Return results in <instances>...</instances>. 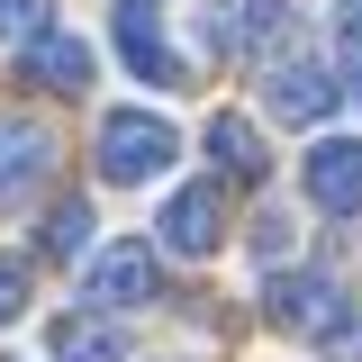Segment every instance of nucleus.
Listing matches in <instances>:
<instances>
[{"label":"nucleus","instance_id":"obj_1","mask_svg":"<svg viewBox=\"0 0 362 362\" xmlns=\"http://www.w3.org/2000/svg\"><path fill=\"white\" fill-rule=\"evenodd\" d=\"M181 163V127L154 109H109L100 118V181H154Z\"/></svg>","mask_w":362,"mask_h":362},{"label":"nucleus","instance_id":"obj_2","mask_svg":"<svg viewBox=\"0 0 362 362\" xmlns=\"http://www.w3.org/2000/svg\"><path fill=\"white\" fill-rule=\"evenodd\" d=\"M263 299H272V317H281L290 335H317L326 354H354V344H362V335H354V308H344V290H335L326 272H281Z\"/></svg>","mask_w":362,"mask_h":362},{"label":"nucleus","instance_id":"obj_3","mask_svg":"<svg viewBox=\"0 0 362 362\" xmlns=\"http://www.w3.org/2000/svg\"><path fill=\"white\" fill-rule=\"evenodd\" d=\"M82 299H90V317L154 308V299H163V263H154V245H109V254H90Z\"/></svg>","mask_w":362,"mask_h":362},{"label":"nucleus","instance_id":"obj_4","mask_svg":"<svg viewBox=\"0 0 362 362\" xmlns=\"http://www.w3.org/2000/svg\"><path fill=\"white\" fill-rule=\"evenodd\" d=\"M299 181L326 218H362V136H317L299 154Z\"/></svg>","mask_w":362,"mask_h":362},{"label":"nucleus","instance_id":"obj_5","mask_svg":"<svg viewBox=\"0 0 362 362\" xmlns=\"http://www.w3.org/2000/svg\"><path fill=\"white\" fill-rule=\"evenodd\" d=\"M163 254H218V235H226V199H218V181H181L173 199H163Z\"/></svg>","mask_w":362,"mask_h":362},{"label":"nucleus","instance_id":"obj_6","mask_svg":"<svg viewBox=\"0 0 362 362\" xmlns=\"http://www.w3.org/2000/svg\"><path fill=\"white\" fill-rule=\"evenodd\" d=\"M45 173H54V136H45V118H18V109H9V118H0V209L28 199Z\"/></svg>","mask_w":362,"mask_h":362},{"label":"nucleus","instance_id":"obj_7","mask_svg":"<svg viewBox=\"0 0 362 362\" xmlns=\"http://www.w3.org/2000/svg\"><path fill=\"white\" fill-rule=\"evenodd\" d=\"M118 54H127L154 90H181V82H190V73H181V54H173V37H163V18H154L145 0H127V9H118Z\"/></svg>","mask_w":362,"mask_h":362},{"label":"nucleus","instance_id":"obj_8","mask_svg":"<svg viewBox=\"0 0 362 362\" xmlns=\"http://www.w3.org/2000/svg\"><path fill=\"white\" fill-rule=\"evenodd\" d=\"M18 73H28L37 90H64V100H82V90H90V45H82V37H64V28H45V37L18 54Z\"/></svg>","mask_w":362,"mask_h":362},{"label":"nucleus","instance_id":"obj_9","mask_svg":"<svg viewBox=\"0 0 362 362\" xmlns=\"http://www.w3.org/2000/svg\"><path fill=\"white\" fill-rule=\"evenodd\" d=\"M263 100H272V118H290V127H317L344 90L326 82L317 64H272V82H263Z\"/></svg>","mask_w":362,"mask_h":362},{"label":"nucleus","instance_id":"obj_10","mask_svg":"<svg viewBox=\"0 0 362 362\" xmlns=\"http://www.w3.org/2000/svg\"><path fill=\"white\" fill-rule=\"evenodd\" d=\"M54 362H127V326L118 317H54Z\"/></svg>","mask_w":362,"mask_h":362},{"label":"nucleus","instance_id":"obj_11","mask_svg":"<svg viewBox=\"0 0 362 362\" xmlns=\"http://www.w3.org/2000/svg\"><path fill=\"white\" fill-rule=\"evenodd\" d=\"M226 45H245V54H281V45H299V9H290V0H245V18L226 28Z\"/></svg>","mask_w":362,"mask_h":362},{"label":"nucleus","instance_id":"obj_12","mask_svg":"<svg viewBox=\"0 0 362 362\" xmlns=\"http://www.w3.org/2000/svg\"><path fill=\"white\" fill-rule=\"evenodd\" d=\"M209 154H218L226 181H263V173H272V154H263V136H254V118H209Z\"/></svg>","mask_w":362,"mask_h":362},{"label":"nucleus","instance_id":"obj_13","mask_svg":"<svg viewBox=\"0 0 362 362\" xmlns=\"http://www.w3.org/2000/svg\"><path fill=\"white\" fill-rule=\"evenodd\" d=\"M45 254H54V263L90 254V209L82 199H54V209H45Z\"/></svg>","mask_w":362,"mask_h":362},{"label":"nucleus","instance_id":"obj_14","mask_svg":"<svg viewBox=\"0 0 362 362\" xmlns=\"http://www.w3.org/2000/svg\"><path fill=\"white\" fill-rule=\"evenodd\" d=\"M45 28H54V0H0V45H18V54H28Z\"/></svg>","mask_w":362,"mask_h":362},{"label":"nucleus","instance_id":"obj_15","mask_svg":"<svg viewBox=\"0 0 362 362\" xmlns=\"http://www.w3.org/2000/svg\"><path fill=\"white\" fill-rule=\"evenodd\" d=\"M28 281H37L28 254H0V326H9V317H28Z\"/></svg>","mask_w":362,"mask_h":362},{"label":"nucleus","instance_id":"obj_16","mask_svg":"<svg viewBox=\"0 0 362 362\" xmlns=\"http://www.w3.org/2000/svg\"><path fill=\"white\" fill-rule=\"evenodd\" d=\"M290 245H299V226L281 218V209H272V218H254V254H263V263H281Z\"/></svg>","mask_w":362,"mask_h":362},{"label":"nucleus","instance_id":"obj_17","mask_svg":"<svg viewBox=\"0 0 362 362\" xmlns=\"http://www.w3.org/2000/svg\"><path fill=\"white\" fill-rule=\"evenodd\" d=\"M335 90H344V100H362V54L344 64V82H335Z\"/></svg>","mask_w":362,"mask_h":362},{"label":"nucleus","instance_id":"obj_18","mask_svg":"<svg viewBox=\"0 0 362 362\" xmlns=\"http://www.w3.org/2000/svg\"><path fill=\"white\" fill-rule=\"evenodd\" d=\"M344 37H354V54H362V0H354V9H344Z\"/></svg>","mask_w":362,"mask_h":362}]
</instances>
